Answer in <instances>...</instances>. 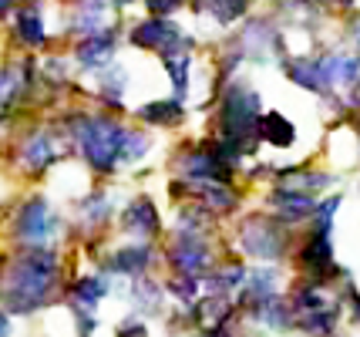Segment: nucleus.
<instances>
[{"mask_svg":"<svg viewBox=\"0 0 360 337\" xmlns=\"http://www.w3.org/2000/svg\"><path fill=\"white\" fill-rule=\"evenodd\" d=\"M125 226L131 229V233H145V236L158 233V212H155V206H152L148 199H135V203L128 206V212H125Z\"/></svg>","mask_w":360,"mask_h":337,"instance_id":"1","label":"nucleus"},{"mask_svg":"<svg viewBox=\"0 0 360 337\" xmlns=\"http://www.w3.org/2000/svg\"><path fill=\"white\" fill-rule=\"evenodd\" d=\"M111 48H115L111 34L108 37H105V34H101V37H88V41L78 44V61L84 68H101L111 58Z\"/></svg>","mask_w":360,"mask_h":337,"instance_id":"2","label":"nucleus"},{"mask_svg":"<svg viewBox=\"0 0 360 337\" xmlns=\"http://www.w3.org/2000/svg\"><path fill=\"white\" fill-rule=\"evenodd\" d=\"M259 135L266 139L269 145H280V148H286V145L293 142V125L283 118V115H263V122H259Z\"/></svg>","mask_w":360,"mask_h":337,"instance_id":"3","label":"nucleus"},{"mask_svg":"<svg viewBox=\"0 0 360 337\" xmlns=\"http://www.w3.org/2000/svg\"><path fill=\"white\" fill-rule=\"evenodd\" d=\"M141 118L152 125H175V122H182V101H175V98L172 101H152L141 108Z\"/></svg>","mask_w":360,"mask_h":337,"instance_id":"4","label":"nucleus"},{"mask_svg":"<svg viewBox=\"0 0 360 337\" xmlns=\"http://www.w3.org/2000/svg\"><path fill=\"white\" fill-rule=\"evenodd\" d=\"M115 337H148V327L141 321H135V317H128V321L115 331Z\"/></svg>","mask_w":360,"mask_h":337,"instance_id":"5","label":"nucleus"},{"mask_svg":"<svg viewBox=\"0 0 360 337\" xmlns=\"http://www.w3.org/2000/svg\"><path fill=\"white\" fill-rule=\"evenodd\" d=\"M115 4H118V7H125V4H131V0H115Z\"/></svg>","mask_w":360,"mask_h":337,"instance_id":"6","label":"nucleus"}]
</instances>
